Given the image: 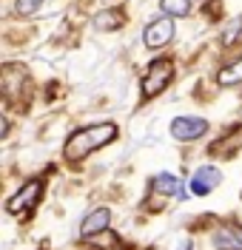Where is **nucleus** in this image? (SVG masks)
Segmentation results:
<instances>
[{
	"label": "nucleus",
	"mask_w": 242,
	"mask_h": 250,
	"mask_svg": "<svg viewBox=\"0 0 242 250\" xmlns=\"http://www.w3.org/2000/svg\"><path fill=\"white\" fill-rule=\"evenodd\" d=\"M91 23H94V29H100V31H114L126 23V15H123L120 9H117V12H114V9H106V12H97Z\"/></svg>",
	"instance_id": "9b49d317"
},
{
	"label": "nucleus",
	"mask_w": 242,
	"mask_h": 250,
	"mask_svg": "<svg viewBox=\"0 0 242 250\" xmlns=\"http://www.w3.org/2000/svg\"><path fill=\"white\" fill-rule=\"evenodd\" d=\"M240 34H242V17H240V20H234V23H231V31H225V37H222V43H225V46H234Z\"/></svg>",
	"instance_id": "2eb2a0df"
},
{
	"label": "nucleus",
	"mask_w": 242,
	"mask_h": 250,
	"mask_svg": "<svg viewBox=\"0 0 242 250\" xmlns=\"http://www.w3.org/2000/svg\"><path fill=\"white\" fill-rule=\"evenodd\" d=\"M217 83L220 85H237V83H242V54L234 62H228L225 68H220Z\"/></svg>",
	"instance_id": "f8f14e48"
},
{
	"label": "nucleus",
	"mask_w": 242,
	"mask_h": 250,
	"mask_svg": "<svg viewBox=\"0 0 242 250\" xmlns=\"http://www.w3.org/2000/svg\"><path fill=\"white\" fill-rule=\"evenodd\" d=\"M114 137H117V125L114 123H97V125H88V128H80V131H74V134L66 140L63 156L71 159V162H80V159H86L88 154L106 148Z\"/></svg>",
	"instance_id": "f257e3e1"
},
{
	"label": "nucleus",
	"mask_w": 242,
	"mask_h": 250,
	"mask_svg": "<svg viewBox=\"0 0 242 250\" xmlns=\"http://www.w3.org/2000/svg\"><path fill=\"white\" fill-rule=\"evenodd\" d=\"M160 9L171 17H185L191 12V0H160Z\"/></svg>",
	"instance_id": "ddd939ff"
},
{
	"label": "nucleus",
	"mask_w": 242,
	"mask_h": 250,
	"mask_svg": "<svg viewBox=\"0 0 242 250\" xmlns=\"http://www.w3.org/2000/svg\"><path fill=\"white\" fill-rule=\"evenodd\" d=\"M177 250H191V242H188V239H185V242H182V245H179Z\"/></svg>",
	"instance_id": "dca6fc26"
},
{
	"label": "nucleus",
	"mask_w": 242,
	"mask_h": 250,
	"mask_svg": "<svg viewBox=\"0 0 242 250\" xmlns=\"http://www.w3.org/2000/svg\"><path fill=\"white\" fill-rule=\"evenodd\" d=\"M222 182V171L217 168V165H202V168H197L191 176V193L197 196H208L211 190H217Z\"/></svg>",
	"instance_id": "423d86ee"
},
{
	"label": "nucleus",
	"mask_w": 242,
	"mask_h": 250,
	"mask_svg": "<svg viewBox=\"0 0 242 250\" xmlns=\"http://www.w3.org/2000/svg\"><path fill=\"white\" fill-rule=\"evenodd\" d=\"M111 225V210L109 208H97L88 216L83 219L80 225V239H94V236H103Z\"/></svg>",
	"instance_id": "0eeeda50"
},
{
	"label": "nucleus",
	"mask_w": 242,
	"mask_h": 250,
	"mask_svg": "<svg viewBox=\"0 0 242 250\" xmlns=\"http://www.w3.org/2000/svg\"><path fill=\"white\" fill-rule=\"evenodd\" d=\"M174 80V62L171 60H154L148 68H145L143 74V83H140V88H143V97H157L160 91L168 88V83Z\"/></svg>",
	"instance_id": "f03ea898"
},
{
	"label": "nucleus",
	"mask_w": 242,
	"mask_h": 250,
	"mask_svg": "<svg viewBox=\"0 0 242 250\" xmlns=\"http://www.w3.org/2000/svg\"><path fill=\"white\" fill-rule=\"evenodd\" d=\"M240 148H242V125H237L231 134H225L220 142H214V145H211L208 154L211 156H234Z\"/></svg>",
	"instance_id": "1a4fd4ad"
},
{
	"label": "nucleus",
	"mask_w": 242,
	"mask_h": 250,
	"mask_svg": "<svg viewBox=\"0 0 242 250\" xmlns=\"http://www.w3.org/2000/svg\"><path fill=\"white\" fill-rule=\"evenodd\" d=\"M151 190L160 193V196H182V182L174 173H160V176H154Z\"/></svg>",
	"instance_id": "9d476101"
},
{
	"label": "nucleus",
	"mask_w": 242,
	"mask_h": 250,
	"mask_svg": "<svg viewBox=\"0 0 242 250\" xmlns=\"http://www.w3.org/2000/svg\"><path fill=\"white\" fill-rule=\"evenodd\" d=\"M214 248L217 250H242V228L240 225H222L214 230Z\"/></svg>",
	"instance_id": "6e6552de"
},
{
	"label": "nucleus",
	"mask_w": 242,
	"mask_h": 250,
	"mask_svg": "<svg viewBox=\"0 0 242 250\" xmlns=\"http://www.w3.org/2000/svg\"><path fill=\"white\" fill-rule=\"evenodd\" d=\"M43 6V0H17V15H34L37 9Z\"/></svg>",
	"instance_id": "4468645a"
},
{
	"label": "nucleus",
	"mask_w": 242,
	"mask_h": 250,
	"mask_svg": "<svg viewBox=\"0 0 242 250\" xmlns=\"http://www.w3.org/2000/svg\"><path fill=\"white\" fill-rule=\"evenodd\" d=\"M205 131H208V120H202V117H177L171 123V137L179 142L199 140V137H205Z\"/></svg>",
	"instance_id": "39448f33"
},
{
	"label": "nucleus",
	"mask_w": 242,
	"mask_h": 250,
	"mask_svg": "<svg viewBox=\"0 0 242 250\" xmlns=\"http://www.w3.org/2000/svg\"><path fill=\"white\" fill-rule=\"evenodd\" d=\"M171 40H174V20H171V15H162V17H157V20H151L143 31V43H145V48H151V51L165 48Z\"/></svg>",
	"instance_id": "7ed1b4c3"
},
{
	"label": "nucleus",
	"mask_w": 242,
	"mask_h": 250,
	"mask_svg": "<svg viewBox=\"0 0 242 250\" xmlns=\"http://www.w3.org/2000/svg\"><path fill=\"white\" fill-rule=\"evenodd\" d=\"M40 196H43V182H40V179H32V182H26V185L20 188L15 196L6 202V210H9L12 216L29 213L34 205L40 202Z\"/></svg>",
	"instance_id": "20e7f679"
}]
</instances>
